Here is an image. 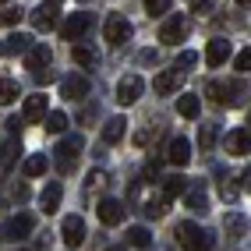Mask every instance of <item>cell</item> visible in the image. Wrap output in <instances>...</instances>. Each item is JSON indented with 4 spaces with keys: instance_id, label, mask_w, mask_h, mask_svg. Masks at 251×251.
<instances>
[{
    "instance_id": "6da1fadb",
    "label": "cell",
    "mask_w": 251,
    "mask_h": 251,
    "mask_svg": "<svg viewBox=\"0 0 251 251\" xmlns=\"http://www.w3.org/2000/svg\"><path fill=\"white\" fill-rule=\"evenodd\" d=\"M177 244L184 251H212V237L198 223H180L177 226Z\"/></svg>"
},
{
    "instance_id": "7a4b0ae2",
    "label": "cell",
    "mask_w": 251,
    "mask_h": 251,
    "mask_svg": "<svg viewBox=\"0 0 251 251\" xmlns=\"http://www.w3.org/2000/svg\"><path fill=\"white\" fill-rule=\"evenodd\" d=\"M209 96L220 106H237L241 96H244V89H241V81H209Z\"/></svg>"
},
{
    "instance_id": "3957f363",
    "label": "cell",
    "mask_w": 251,
    "mask_h": 251,
    "mask_svg": "<svg viewBox=\"0 0 251 251\" xmlns=\"http://www.w3.org/2000/svg\"><path fill=\"white\" fill-rule=\"evenodd\" d=\"M142 89H145V81H142L138 75H124L121 81H117V103H121V106L138 103V99H142Z\"/></svg>"
},
{
    "instance_id": "277c9868",
    "label": "cell",
    "mask_w": 251,
    "mask_h": 251,
    "mask_svg": "<svg viewBox=\"0 0 251 251\" xmlns=\"http://www.w3.org/2000/svg\"><path fill=\"white\" fill-rule=\"evenodd\" d=\"M103 36H106V43H110V46L127 43V39H131V22L124 18V14H110L106 25H103Z\"/></svg>"
},
{
    "instance_id": "5b68a950",
    "label": "cell",
    "mask_w": 251,
    "mask_h": 251,
    "mask_svg": "<svg viewBox=\"0 0 251 251\" xmlns=\"http://www.w3.org/2000/svg\"><path fill=\"white\" fill-rule=\"evenodd\" d=\"M81 149H85V138L81 135H71V138H64L57 145V163H60V170H71L75 159L81 156Z\"/></svg>"
},
{
    "instance_id": "8992f818",
    "label": "cell",
    "mask_w": 251,
    "mask_h": 251,
    "mask_svg": "<svg viewBox=\"0 0 251 251\" xmlns=\"http://www.w3.org/2000/svg\"><path fill=\"white\" fill-rule=\"evenodd\" d=\"M159 39H163L166 46H177V43L188 39V22H184V14H174V18H166V22H163Z\"/></svg>"
},
{
    "instance_id": "52a82bcc",
    "label": "cell",
    "mask_w": 251,
    "mask_h": 251,
    "mask_svg": "<svg viewBox=\"0 0 251 251\" xmlns=\"http://www.w3.org/2000/svg\"><path fill=\"white\" fill-rule=\"evenodd\" d=\"M89 28H92V14L89 11H78V14H71V18L64 22L60 32H64V39H81Z\"/></svg>"
},
{
    "instance_id": "ba28073f",
    "label": "cell",
    "mask_w": 251,
    "mask_h": 251,
    "mask_svg": "<svg viewBox=\"0 0 251 251\" xmlns=\"http://www.w3.org/2000/svg\"><path fill=\"white\" fill-rule=\"evenodd\" d=\"M60 92H64V99H85L89 96V78L85 75H68V78H60Z\"/></svg>"
},
{
    "instance_id": "9c48e42d",
    "label": "cell",
    "mask_w": 251,
    "mask_h": 251,
    "mask_svg": "<svg viewBox=\"0 0 251 251\" xmlns=\"http://www.w3.org/2000/svg\"><path fill=\"white\" fill-rule=\"evenodd\" d=\"M32 233V216L28 212H18V216H11V220L4 223V237L7 241H22Z\"/></svg>"
},
{
    "instance_id": "30bf717a",
    "label": "cell",
    "mask_w": 251,
    "mask_h": 251,
    "mask_svg": "<svg viewBox=\"0 0 251 251\" xmlns=\"http://www.w3.org/2000/svg\"><path fill=\"white\" fill-rule=\"evenodd\" d=\"M60 233H64V244L68 248H78L85 241V223H81V216H68V220L60 223Z\"/></svg>"
},
{
    "instance_id": "8fae6325",
    "label": "cell",
    "mask_w": 251,
    "mask_h": 251,
    "mask_svg": "<svg viewBox=\"0 0 251 251\" xmlns=\"http://www.w3.org/2000/svg\"><path fill=\"white\" fill-rule=\"evenodd\" d=\"M223 149H226V152L230 156H248L251 152V131H230V135H226V142H223Z\"/></svg>"
},
{
    "instance_id": "7c38bea8",
    "label": "cell",
    "mask_w": 251,
    "mask_h": 251,
    "mask_svg": "<svg viewBox=\"0 0 251 251\" xmlns=\"http://www.w3.org/2000/svg\"><path fill=\"white\" fill-rule=\"evenodd\" d=\"M50 57H53V53H50V46L36 43V46H32L28 53H25V68H28L32 75H39V71H46V64H50Z\"/></svg>"
},
{
    "instance_id": "4fadbf2b",
    "label": "cell",
    "mask_w": 251,
    "mask_h": 251,
    "mask_svg": "<svg viewBox=\"0 0 251 251\" xmlns=\"http://www.w3.org/2000/svg\"><path fill=\"white\" fill-rule=\"evenodd\" d=\"M99 223H106V226H117L124 220V205L117 202V198H106V202H99Z\"/></svg>"
},
{
    "instance_id": "5bb4252c",
    "label": "cell",
    "mask_w": 251,
    "mask_h": 251,
    "mask_svg": "<svg viewBox=\"0 0 251 251\" xmlns=\"http://www.w3.org/2000/svg\"><path fill=\"white\" fill-rule=\"evenodd\" d=\"M166 159H170L174 166H188L191 163V142L188 138H174L170 149H166Z\"/></svg>"
},
{
    "instance_id": "9a60e30c",
    "label": "cell",
    "mask_w": 251,
    "mask_h": 251,
    "mask_svg": "<svg viewBox=\"0 0 251 251\" xmlns=\"http://www.w3.org/2000/svg\"><path fill=\"white\" fill-rule=\"evenodd\" d=\"M205 60H209V68H220V64L230 60V43L226 39H212L205 46Z\"/></svg>"
},
{
    "instance_id": "2e32d148",
    "label": "cell",
    "mask_w": 251,
    "mask_h": 251,
    "mask_svg": "<svg viewBox=\"0 0 251 251\" xmlns=\"http://www.w3.org/2000/svg\"><path fill=\"white\" fill-rule=\"evenodd\" d=\"M43 113H46V96H28L25 99V110H22V121L32 124V121H43Z\"/></svg>"
},
{
    "instance_id": "e0dca14e",
    "label": "cell",
    "mask_w": 251,
    "mask_h": 251,
    "mask_svg": "<svg viewBox=\"0 0 251 251\" xmlns=\"http://www.w3.org/2000/svg\"><path fill=\"white\" fill-rule=\"evenodd\" d=\"M124 131H127V121H124V117H110L106 127H103V142H106V145H117V142L124 138Z\"/></svg>"
},
{
    "instance_id": "ac0fdd59",
    "label": "cell",
    "mask_w": 251,
    "mask_h": 251,
    "mask_svg": "<svg viewBox=\"0 0 251 251\" xmlns=\"http://www.w3.org/2000/svg\"><path fill=\"white\" fill-rule=\"evenodd\" d=\"M152 85H156V92H159V96H170V92H177V89H180V75H177V71H159Z\"/></svg>"
},
{
    "instance_id": "d6986e66",
    "label": "cell",
    "mask_w": 251,
    "mask_h": 251,
    "mask_svg": "<svg viewBox=\"0 0 251 251\" xmlns=\"http://www.w3.org/2000/svg\"><path fill=\"white\" fill-rule=\"evenodd\" d=\"M71 57H75L78 68H96V64H99L96 50H92V46H85V43H75V46H71Z\"/></svg>"
},
{
    "instance_id": "ffe728a7",
    "label": "cell",
    "mask_w": 251,
    "mask_h": 251,
    "mask_svg": "<svg viewBox=\"0 0 251 251\" xmlns=\"http://www.w3.org/2000/svg\"><path fill=\"white\" fill-rule=\"evenodd\" d=\"M32 25H36L39 32L53 28V25H57V7H53V4H50V7H39L36 14H32Z\"/></svg>"
},
{
    "instance_id": "44dd1931",
    "label": "cell",
    "mask_w": 251,
    "mask_h": 251,
    "mask_svg": "<svg viewBox=\"0 0 251 251\" xmlns=\"http://www.w3.org/2000/svg\"><path fill=\"white\" fill-rule=\"evenodd\" d=\"M198 110H202V103H198V96L184 92V96L177 99V113H180V117H188V121H195V117H198Z\"/></svg>"
},
{
    "instance_id": "7402d4cb",
    "label": "cell",
    "mask_w": 251,
    "mask_h": 251,
    "mask_svg": "<svg viewBox=\"0 0 251 251\" xmlns=\"http://www.w3.org/2000/svg\"><path fill=\"white\" fill-rule=\"evenodd\" d=\"M180 198H184V205H188V209L205 212V188H202V184H195V188H191V191H184Z\"/></svg>"
},
{
    "instance_id": "603a6c76",
    "label": "cell",
    "mask_w": 251,
    "mask_h": 251,
    "mask_svg": "<svg viewBox=\"0 0 251 251\" xmlns=\"http://www.w3.org/2000/svg\"><path fill=\"white\" fill-rule=\"evenodd\" d=\"M60 195H64V188H60L57 180H53V184H46V191H43V212H57Z\"/></svg>"
},
{
    "instance_id": "cb8c5ba5",
    "label": "cell",
    "mask_w": 251,
    "mask_h": 251,
    "mask_svg": "<svg viewBox=\"0 0 251 251\" xmlns=\"http://www.w3.org/2000/svg\"><path fill=\"white\" fill-rule=\"evenodd\" d=\"M32 46H36V43H32V36H25V32H14V36L4 43V50H7V53H28Z\"/></svg>"
},
{
    "instance_id": "d4e9b609",
    "label": "cell",
    "mask_w": 251,
    "mask_h": 251,
    "mask_svg": "<svg viewBox=\"0 0 251 251\" xmlns=\"http://www.w3.org/2000/svg\"><path fill=\"white\" fill-rule=\"evenodd\" d=\"M18 156H22V142H18V138L4 142V149H0V166H11V163H18Z\"/></svg>"
},
{
    "instance_id": "484cf974",
    "label": "cell",
    "mask_w": 251,
    "mask_h": 251,
    "mask_svg": "<svg viewBox=\"0 0 251 251\" xmlns=\"http://www.w3.org/2000/svg\"><path fill=\"white\" fill-rule=\"evenodd\" d=\"M18 81L14 78H0V106H7V103H14V99H18Z\"/></svg>"
},
{
    "instance_id": "4316f807",
    "label": "cell",
    "mask_w": 251,
    "mask_h": 251,
    "mask_svg": "<svg viewBox=\"0 0 251 251\" xmlns=\"http://www.w3.org/2000/svg\"><path fill=\"white\" fill-rule=\"evenodd\" d=\"M184 191H188L184 177H166V188H163V198H166V202H170V198H180Z\"/></svg>"
},
{
    "instance_id": "83f0119b",
    "label": "cell",
    "mask_w": 251,
    "mask_h": 251,
    "mask_svg": "<svg viewBox=\"0 0 251 251\" xmlns=\"http://www.w3.org/2000/svg\"><path fill=\"white\" fill-rule=\"evenodd\" d=\"M127 241H131V248H149V244H152V233H149L145 226H131Z\"/></svg>"
},
{
    "instance_id": "f1b7e54d",
    "label": "cell",
    "mask_w": 251,
    "mask_h": 251,
    "mask_svg": "<svg viewBox=\"0 0 251 251\" xmlns=\"http://www.w3.org/2000/svg\"><path fill=\"white\" fill-rule=\"evenodd\" d=\"M46 166H50L46 156H28V159H25V177H43Z\"/></svg>"
},
{
    "instance_id": "f546056e",
    "label": "cell",
    "mask_w": 251,
    "mask_h": 251,
    "mask_svg": "<svg viewBox=\"0 0 251 251\" xmlns=\"http://www.w3.org/2000/svg\"><path fill=\"white\" fill-rule=\"evenodd\" d=\"M195 64H198V53H195V50H184V53L177 57V64H174V71H177V75H184V71H191Z\"/></svg>"
},
{
    "instance_id": "4dcf8cb0",
    "label": "cell",
    "mask_w": 251,
    "mask_h": 251,
    "mask_svg": "<svg viewBox=\"0 0 251 251\" xmlns=\"http://www.w3.org/2000/svg\"><path fill=\"white\" fill-rule=\"evenodd\" d=\"M216 138H220V127H216V124H202L198 145H202V149H212V145H216Z\"/></svg>"
},
{
    "instance_id": "1f68e13d",
    "label": "cell",
    "mask_w": 251,
    "mask_h": 251,
    "mask_svg": "<svg viewBox=\"0 0 251 251\" xmlns=\"http://www.w3.org/2000/svg\"><path fill=\"white\" fill-rule=\"evenodd\" d=\"M145 216H149V220L166 216V198H149V202H145Z\"/></svg>"
},
{
    "instance_id": "d6a6232c",
    "label": "cell",
    "mask_w": 251,
    "mask_h": 251,
    "mask_svg": "<svg viewBox=\"0 0 251 251\" xmlns=\"http://www.w3.org/2000/svg\"><path fill=\"white\" fill-rule=\"evenodd\" d=\"M64 127H68V117H64V113H46V131H53V135H60Z\"/></svg>"
},
{
    "instance_id": "836d02e7",
    "label": "cell",
    "mask_w": 251,
    "mask_h": 251,
    "mask_svg": "<svg viewBox=\"0 0 251 251\" xmlns=\"http://www.w3.org/2000/svg\"><path fill=\"white\" fill-rule=\"evenodd\" d=\"M233 68H237L241 75H244V71H251V46H244V50H241V53H237V57H233Z\"/></svg>"
},
{
    "instance_id": "e575fe53",
    "label": "cell",
    "mask_w": 251,
    "mask_h": 251,
    "mask_svg": "<svg viewBox=\"0 0 251 251\" xmlns=\"http://www.w3.org/2000/svg\"><path fill=\"white\" fill-rule=\"evenodd\" d=\"M145 11L152 14V18H156V14H166V11H170V0H145Z\"/></svg>"
},
{
    "instance_id": "d590c367",
    "label": "cell",
    "mask_w": 251,
    "mask_h": 251,
    "mask_svg": "<svg viewBox=\"0 0 251 251\" xmlns=\"http://www.w3.org/2000/svg\"><path fill=\"white\" fill-rule=\"evenodd\" d=\"M18 18H22L18 7H14V11H0V22H4V25H18Z\"/></svg>"
},
{
    "instance_id": "8d00e7d4",
    "label": "cell",
    "mask_w": 251,
    "mask_h": 251,
    "mask_svg": "<svg viewBox=\"0 0 251 251\" xmlns=\"http://www.w3.org/2000/svg\"><path fill=\"white\" fill-rule=\"evenodd\" d=\"M191 7H195V14H209L212 11V0H195Z\"/></svg>"
},
{
    "instance_id": "74e56055",
    "label": "cell",
    "mask_w": 251,
    "mask_h": 251,
    "mask_svg": "<svg viewBox=\"0 0 251 251\" xmlns=\"http://www.w3.org/2000/svg\"><path fill=\"white\" fill-rule=\"evenodd\" d=\"M96 184H106V174L103 170H92L89 174V188H96Z\"/></svg>"
},
{
    "instance_id": "f35d334b",
    "label": "cell",
    "mask_w": 251,
    "mask_h": 251,
    "mask_svg": "<svg viewBox=\"0 0 251 251\" xmlns=\"http://www.w3.org/2000/svg\"><path fill=\"white\" fill-rule=\"evenodd\" d=\"M226 226L237 233V230H244V220H241V216H226Z\"/></svg>"
},
{
    "instance_id": "ab89813d",
    "label": "cell",
    "mask_w": 251,
    "mask_h": 251,
    "mask_svg": "<svg viewBox=\"0 0 251 251\" xmlns=\"http://www.w3.org/2000/svg\"><path fill=\"white\" fill-rule=\"evenodd\" d=\"M22 124H25L22 117H11V121H7V127H11V131H22Z\"/></svg>"
},
{
    "instance_id": "60d3db41",
    "label": "cell",
    "mask_w": 251,
    "mask_h": 251,
    "mask_svg": "<svg viewBox=\"0 0 251 251\" xmlns=\"http://www.w3.org/2000/svg\"><path fill=\"white\" fill-rule=\"evenodd\" d=\"M241 180H244V191H251V166L244 170V177H241Z\"/></svg>"
},
{
    "instance_id": "b9f144b4",
    "label": "cell",
    "mask_w": 251,
    "mask_h": 251,
    "mask_svg": "<svg viewBox=\"0 0 251 251\" xmlns=\"http://www.w3.org/2000/svg\"><path fill=\"white\" fill-rule=\"evenodd\" d=\"M237 4H251V0H237Z\"/></svg>"
},
{
    "instance_id": "7bdbcfd3",
    "label": "cell",
    "mask_w": 251,
    "mask_h": 251,
    "mask_svg": "<svg viewBox=\"0 0 251 251\" xmlns=\"http://www.w3.org/2000/svg\"><path fill=\"white\" fill-rule=\"evenodd\" d=\"M110 251H124V248H110Z\"/></svg>"
},
{
    "instance_id": "ee69618b",
    "label": "cell",
    "mask_w": 251,
    "mask_h": 251,
    "mask_svg": "<svg viewBox=\"0 0 251 251\" xmlns=\"http://www.w3.org/2000/svg\"><path fill=\"white\" fill-rule=\"evenodd\" d=\"M0 53H4V43H0Z\"/></svg>"
},
{
    "instance_id": "f6af8a7d",
    "label": "cell",
    "mask_w": 251,
    "mask_h": 251,
    "mask_svg": "<svg viewBox=\"0 0 251 251\" xmlns=\"http://www.w3.org/2000/svg\"><path fill=\"white\" fill-rule=\"evenodd\" d=\"M0 4H7V0H0Z\"/></svg>"
},
{
    "instance_id": "bcb514c9",
    "label": "cell",
    "mask_w": 251,
    "mask_h": 251,
    "mask_svg": "<svg viewBox=\"0 0 251 251\" xmlns=\"http://www.w3.org/2000/svg\"><path fill=\"white\" fill-rule=\"evenodd\" d=\"M18 251H22V248H18Z\"/></svg>"
}]
</instances>
